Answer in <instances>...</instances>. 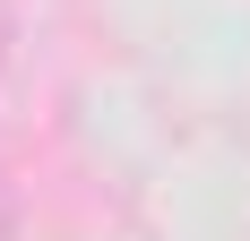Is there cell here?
Segmentation results:
<instances>
[{
  "instance_id": "1",
  "label": "cell",
  "mask_w": 250,
  "mask_h": 241,
  "mask_svg": "<svg viewBox=\"0 0 250 241\" xmlns=\"http://www.w3.org/2000/svg\"><path fill=\"white\" fill-rule=\"evenodd\" d=\"M0 241H18V190H9V172H0Z\"/></svg>"
}]
</instances>
